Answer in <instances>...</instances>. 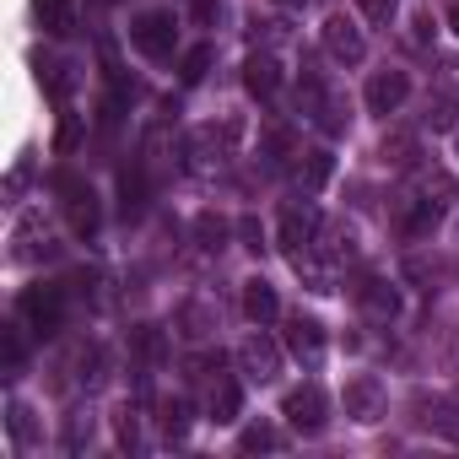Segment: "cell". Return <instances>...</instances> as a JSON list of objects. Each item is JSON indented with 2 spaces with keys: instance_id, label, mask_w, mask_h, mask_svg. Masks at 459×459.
<instances>
[{
  "instance_id": "11",
  "label": "cell",
  "mask_w": 459,
  "mask_h": 459,
  "mask_svg": "<svg viewBox=\"0 0 459 459\" xmlns=\"http://www.w3.org/2000/svg\"><path fill=\"white\" fill-rule=\"evenodd\" d=\"M351 298H357V308H362L368 319H378V325H389V319L400 314V298H394V287H389L384 276H362V281L351 287Z\"/></svg>"
},
{
  "instance_id": "26",
  "label": "cell",
  "mask_w": 459,
  "mask_h": 459,
  "mask_svg": "<svg viewBox=\"0 0 459 459\" xmlns=\"http://www.w3.org/2000/svg\"><path fill=\"white\" fill-rule=\"evenodd\" d=\"M162 432H168V443H184V432H189V400L184 394L162 405Z\"/></svg>"
},
{
  "instance_id": "6",
  "label": "cell",
  "mask_w": 459,
  "mask_h": 459,
  "mask_svg": "<svg viewBox=\"0 0 459 459\" xmlns=\"http://www.w3.org/2000/svg\"><path fill=\"white\" fill-rule=\"evenodd\" d=\"M238 368H244V378L271 384V378L281 373V346H276L265 330H255V335H244V346H238Z\"/></svg>"
},
{
  "instance_id": "38",
  "label": "cell",
  "mask_w": 459,
  "mask_h": 459,
  "mask_svg": "<svg viewBox=\"0 0 459 459\" xmlns=\"http://www.w3.org/2000/svg\"><path fill=\"white\" fill-rule=\"evenodd\" d=\"M448 28L459 33V0H454V6H448Z\"/></svg>"
},
{
  "instance_id": "29",
  "label": "cell",
  "mask_w": 459,
  "mask_h": 459,
  "mask_svg": "<svg viewBox=\"0 0 459 459\" xmlns=\"http://www.w3.org/2000/svg\"><path fill=\"white\" fill-rule=\"evenodd\" d=\"M195 238H200V249H227V221H216L211 211L195 221Z\"/></svg>"
},
{
  "instance_id": "25",
  "label": "cell",
  "mask_w": 459,
  "mask_h": 459,
  "mask_svg": "<svg viewBox=\"0 0 459 459\" xmlns=\"http://www.w3.org/2000/svg\"><path fill=\"white\" fill-rule=\"evenodd\" d=\"M281 443H287V437H281L271 421H255V427L238 432V448H244V454H271V448H281Z\"/></svg>"
},
{
  "instance_id": "7",
  "label": "cell",
  "mask_w": 459,
  "mask_h": 459,
  "mask_svg": "<svg viewBox=\"0 0 459 459\" xmlns=\"http://www.w3.org/2000/svg\"><path fill=\"white\" fill-rule=\"evenodd\" d=\"M319 39H325V55H330L335 65H362V55H368V44H362V28H357L351 17H330Z\"/></svg>"
},
{
  "instance_id": "19",
  "label": "cell",
  "mask_w": 459,
  "mask_h": 459,
  "mask_svg": "<svg viewBox=\"0 0 459 459\" xmlns=\"http://www.w3.org/2000/svg\"><path fill=\"white\" fill-rule=\"evenodd\" d=\"M411 200H421V205H432V211H448V205H454V178H448V173H416Z\"/></svg>"
},
{
  "instance_id": "30",
  "label": "cell",
  "mask_w": 459,
  "mask_h": 459,
  "mask_svg": "<svg viewBox=\"0 0 459 459\" xmlns=\"http://www.w3.org/2000/svg\"><path fill=\"white\" fill-rule=\"evenodd\" d=\"M17 330H22V325H6V330H0V346H6V373H12V378L22 373V357H28V346H22Z\"/></svg>"
},
{
  "instance_id": "10",
  "label": "cell",
  "mask_w": 459,
  "mask_h": 459,
  "mask_svg": "<svg viewBox=\"0 0 459 459\" xmlns=\"http://www.w3.org/2000/svg\"><path fill=\"white\" fill-rule=\"evenodd\" d=\"M55 189L65 195V216H71V227L87 238L92 227H98V200H92V189H87L82 178H71V173H60V178H55Z\"/></svg>"
},
{
  "instance_id": "5",
  "label": "cell",
  "mask_w": 459,
  "mask_h": 459,
  "mask_svg": "<svg viewBox=\"0 0 459 459\" xmlns=\"http://www.w3.org/2000/svg\"><path fill=\"white\" fill-rule=\"evenodd\" d=\"M287 351H292L308 373H319V368H325V325L308 319V314H292V319H287Z\"/></svg>"
},
{
  "instance_id": "4",
  "label": "cell",
  "mask_w": 459,
  "mask_h": 459,
  "mask_svg": "<svg viewBox=\"0 0 459 459\" xmlns=\"http://www.w3.org/2000/svg\"><path fill=\"white\" fill-rule=\"evenodd\" d=\"M281 416H287V427H292V432L319 437V432H325V421H330V400H325V389H319V384H298V389L281 400Z\"/></svg>"
},
{
  "instance_id": "20",
  "label": "cell",
  "mask_w": 459,
  "mask_h": 459,
  "mask_svg": "<svg viewBox=\"0 0 459 459\" xmlns=\"http://www.w3.org/2000/svg\"><path fill=\"white\" fill-rule=\"evenodd\" d=\"M437 216H443V211H432V205H421V200H411V195H405V216H400V238H405V244L427 238L432 227H437Z\"/></svg>"
},
{
  "instance_id": "39",
  "label": "cell",
  "mask_w": 459,
  "mask_h": 459,
  "mask_svg": "<svg viewBox=\"0 0 459 459\" xmlns=\"http://www.w3.org/2000/svg\"><path fill=\"white\" fill-rule=\"evenodd\" d=\"M276 6H303V0H276Z\"/></svg>"
},
{
  "instance_id": "15",
  "label": "cell",
  "mask_w": 459,
  "mask_h": 459,
  "mask_svg": "<svg viewBox=\"0 0 459 459\" xmlns=\"http://www.w3.org/2000/svg\"><path fill=\"white\" fill-rule=\"evenodd\" d=\"M17 249V260H49L55 255V238H49V227H44V216H28L22 227H17V238H12Z\"/></svg>"
},
{
  "instance_id": "1",
  "label": "cell",
  "mask_w": 459,
  "mask_h": 459,
  "mask_svg": "<svg viewBox=\"0 0 459 459\" xmlns=\"http://www.w3.org/2000/svg\"><path fill=\"white\" fill-rule=\"evenodd\" d=\"M173 44H178V17L173 12H141L130 22V49L146 55V60H173Z\"/></svg>"
},
{
  "instance_id": "28",
  "label": "cell",
  "mask_w": 459,
  "mask_h": 459,
  "mask_svg": "<svg viewBox=\"0 0 459 459\" xmlns=\"http://www.w3.org/2000/svg\"><path fill=\"white\" fill-rule=\"evenodd\" d=\"M65 454H76L82 443H92V411H76V416H65Z\"/></svg>"
},
{
  "instance_id": "2",
  "label": "cell",
  "mask_w": 459,
  "mask_h": 459,
  "mask_svg": "<svg viewBox=\"0 0 459 459\" xmlns=\"http://www.w3.org/2000/svg\"><path fill=\"white\" fill-rule=\"evenodd\" d=\"M17 314H22V325L33 330V335H60V325H65V287H28L22 292V303H17Z\"/></svg>"
},
{
  "instance_id": "21",
  "label": "cell",
  "mask_w": 459,
  "mask_h": 459,
  "mask_svg": "<svg viewBox=\"0 0 459 459\" xmlns=\"http://www.w3.org/2000/svg\"><path fill=\"white\" fill-rule=\"evenodd\" d=\"M39 28L49 33V39H65L71 28H76V6H71V0H39Z\"/></svg>"
},
{
  "instance_id": "34",
  "label": "cell",
  "mask_w": 459,
  "mask_h": 459,
  "mask_svg": "<svg viewBox=\"0 0 459 459\" xmlns=\"http://www.w3.org/2000/svg\"><path fill=\"white\" fill-rule=\"evenodd\" d=\"M357 12H362L373 28H389V17H394V0H357Z\"/></svg>"
},
{
  "instance_id": "22",
  "label": "cell",
  "mask_w": 459,
  "mask_h": 459,
  "mask_svg": "<svg viewBox=\"0 0 459 459\" xmlns=\"http://www.w3.org/2000/svg\"><path fill=\"white\" fill-rule=\"evenodd\" d=\"M427 125L432 130H459V87H437L427 98Z\"/></svg>"
},
{
  "instance_id": "24",
  "label": "cell",
  "mask_w": 459,
  "mask_h": 459,
  "mask_svg": "<svg viewBox=\"0 0 459 459\" xmlns=\"http://www.w3.org/2000/svg\"><path fill=\"white\" fill-rule=\"evenodd\" d=\"M298 173H303V184H308V189H325V184H330V173H335V157H330L325 146H319V152H303Z\"/></svg>"
},
{
  "instance_id": "13",
  "label": "cell",
  "mask_w": 459,
  "mask_h": 459,
  "mask_svg": "<svg viewBox=\"0 0 459 459\" xmlns=\"http://www.w3.org/2000/svg\"><path fill=\"white\" fill-rule=\"evenodd\" d=\"M205 411H211V421H216V427H233V421H238V411H244V389H238V378L216 373V378H211V394H205Z\"/></svg>"
},
{
  "instance_id": "3",
  "label": "cell",
  "mask_w": 459,
  "mask_h": 459,
  "mask_svg": "<svg viewBox=\"0 0 459 459\" xmlns=\"http://www.w3.org/2000/svg\"><path fill=\"white\" fill-rule=\"evenodd\" d=\"M319 211L308 205V200H287L281 205V249H287V260L298 265L303 255H314V238H319Z\"/></svg>"
},
{
  "instance_id": "17",
  "label": "cell",
  "mask_w": 459,
  "mask_h": 459,
  "mask_svg": "<svg viewBox=\"0 0 459 459\" xmlns=\"http://www.w3.org/2000/svg\"><path fill=\"white\" fill-rule=\"evenodd\" d=\"M244 314H249L255 325H271V319L281 314L276 287H271V281H260V276H255V281H244Z\"/></svg>"
},
{
  "instance_id": "37",
  "label": "cell",
  "mask_w": 459,
  "mask_h": 459,
  "mask_svg": "<svg viewBox=\"0 0 459 459\" xmlns=\"http://www.w3.org/2000/svg\"><path fill=\"white\" fill-rule=\"evenodd\" d=\"M432 39V17L427 12H416V28H411V44H427Z\"/></svg>"
},
{
  "instance_id": "16",
  "label": "cell",
  "mask_w": 459,
  "mask_h": 459,
  "mask_svg": "<svg viewBox=\"0 0 459 459\" xmlns=\"http://www.w3.org/2000/svg\"><path fill=\"white\" fill-rule=\"evenodd\" d=\"M378 157H384V168H416V162H421V141H416V130H389L384 146H378Z\"/></svg>"
},
{
  "instance_id": "14",
  "label": "cell",
  "mask_w": 459,
  "mask_h": 459,
  "mask_svg": "<svg viewBox=\"0 0 459 459\" xmlns=\"http://www.w3.org/2000/svg\"><path fill=\"white\" fill-rule=\"evenodd\" d=\"M244 87H249L260 103H271L276 87H281V65H276V55H249V60H244Z\"/></svg>"
},
{
  "instance_id": "36",
  "label": "cell",
  "mask_w": 459,
  "mask_h": 459,
  "mask_svg": "<svg viewBox=\"0 0 459 459\" xmlns=\"http://www.w3.org/2000/svg\"><path fill=\"white\" fill-rule=\"evenodd\" d=\"M189 12H195V22H216V17H221V6H216V0H195Z\"/></svg>"
},
{
  "instance_id": "8",
  "label": "cell",
  "mask_w": 459,
  "mask_h": 459,
  "mask_svg": "<svg viewBox=\"0 0 459 459\" xmlns=\"http://www.w3.org/2000/svg\"><path fill=\"white\" fill-rule=\"evenodd\" d=\"M405 98H411V76H405V71H373V82H368V92H362L368 114H384V119H389Z\"/></svg>"
},
{
  "instance_id": "35",
  "label": "cell",
  "mask_w": 459,
  "mask_h": 459,
  "mask_svg": "<svg viewBox=\"0 0 459 459\" xmlns=\"http://www.w3.org/2000/svg\"><path fill=\"white\" fill-rule=\"evenodd\" d=\"M238 233H244V244H249V249H265V244H260V221H255V216H244V221H238Z\"/></svg>"
},
{
  "instance_id": "31",
  "label": "cell",
  "mask_w": 459,
  "mask_h": 459,
  "mask_svg": "<svg viewBox=\"0 0 459 459\" xmlns=\"http://www.w3.org/2000/svg\"><path fill=\"white\" fill-rule=\"evenodd\" d=\"M211 60H216V49H211V44H200V49H189V55H184V71H178V76H184V82L195 87V82H200V76L211 71Z\"/></svg>"
},
{
  "instance_id": "12",
  "label": "cell",
  "mask_w": 459,
  "mask_h": 459,
  "mask_svg": "<svg viewBox=\"0 0 459 459\" xmlns=\"http://www.w3.org/2000/svg\"><path fill=\"white\" fill-rule=\"evenodd\" d=\"M341 405H346V416L351 421H378L384 416V389H378V378H351L346 384V394H341Z\"/></svg>"
},
{
  "instance_id": "18",
  "label": "cell",
  "mask_w": 459,
  "mask_h": 459,
  "mask_svg": "<svg viewBox=\"0 0 459 459\" xmlns=\"http://www.w3.org/2000/svg\"><path fill=\"white\" fill-rule=\"evenodd\" d=\"M325 103H330V87H325V76L303 65V76H298V114L319 125V114H325Z\"/></svg>"
},
{
  "instance_id": "9",
  "label": "cell",
  "mask_w": 459,
  "mask_h": 459,
  "mask_svg": "<svg viewBox=\"0 0 459 459\" xmlns=\"http://www.w3.org/2000/svg\"><path fill=\"white\" fill-rule=\"evenodd\" d=\"M216 298H205V292H195V298H184L178 303V314H173V330L184 335V341H205L211 330H216Z\"/></svg>"
},
{
  "instance_id": "32",
  "label": "cell",
  "mask_w": 459,
  "mask_h": 459,
  "mask_svg": "<svg viewBox=\"0 0 459 459\" xmlns=\"http://www.w3.org/2000/svg\"><path fill=\"white\" fill-rule=\"evenodd\" d=\"M135 351H141L146 362H162V351H168L162 330H157V325H141V330H135Z\"/></svg>"
},
{
  "instance_id": "33",
  "label": "cell",
  "mask_w": 459,
  "mask_h": 459,
  "mask_svg": "<svg viewBox=\"0 0 459 459\" xmlns=\"http://www.w3.org/2000/svg\"><path fill=\"white\" fill-rule=\"evenodd\" d=\"M114 432H119V448H135V443H141V416L125 405V411L114 416Z\"/></svg>"
},
{
  "instance_id": "27",
  "label": "cell",
  "mask_w": 459,
  "mask_h": 459,
  "mask_svg": "<svg viewBox=\"0 0 459 459\" xmlns=\"http://www.w3.org/2000/svg\"><path fill=\"white\" fill-rule=\"evenodd\" d=\"M6 427H12V443H17V448H28V443H33V411H28L22 400H12V405H6Z\"/></svg>"
},
{
  "instance_id": "23",
  "label": "cell",
  "mask_w": 459,
  "mask_h": 459,
  "mask_svg": "<svg viewBox=\"0 0 459 459\" xmlns=\"http://www.w3.org/2000/svg\"><path fill=\"white\" fill-rule=\"evenodd\" d=\"M119 205H125V216H141L146 211V162H135V168H125L119 173Z\"/></svg>"
}]
</instances>
